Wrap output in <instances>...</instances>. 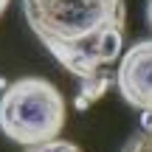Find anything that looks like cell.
Wrapping results in <instances>:
<instances>
[{"label": "cell", "instance_id": "3", "mask_svg": "<svg viewBox=\"0 0 152 152\" xmlns=\"http://www.w3.org/2000/svg\"><path fill=\"white\" fill-rule=\"evenodd\" d=\"M118 93L130 107L147 113L152 110V39L130 45L115 71Z\"/></svg>", "mask_w": 152, "mask_h": 152}, {"label": "cell", "instance_id": "2", "mask_svg": "<svg viewBox=\"0 0 152 152\" xmlns=\"http://www.w3.org/2000/svg\"><path fill=\"white\" fill-rule=\"evenodd\" d=\"M65 118L62 90L42 76H23L0 96V132L23 147L56 138L65 130Z\"/></svg>", "mask_w": 152, "mask_h": 152}, {"label": "cell", "instance_id": "7", "mask_svg": "<svg viewBox=\"0 0 152 152\" xmlns=\"http://www.w3.org/2000/svg\"><path fill=\"white\" fill-rule=\"evenodd\" d=\"M6 6H9V0H0V14L6 11Z\"/></svg>", "mask_w": 152, "mask_h": 152}, {"label": "cell", "instance_id": "5", "mask_svg": "<svg viewBox=\"0 0 152 152\" xmlns=\"http://www.w3.org/2000/svg\"><path fill=\"white\" fill-rule=\"evenodd\" d=\"M28 152H82V147H76L73 141H59V138H51V141H42V144L28 147Z\"/></svg>", "mask_w": 152, "mask_h": 152}, {"label": "cell", "instance_id": "4", "mask_svg": "<svg viewBox=\"0 0 152 152\" xmlns=\"http://www.w3.org/2000/svg\"><path fill=\"white\" fill-rule=\"evenodd\" d=\"M121 152H152V110L141 115V130L124 144Z\"/></svg>", "mask_w": 152, "mask_h": 152}, {"label": "cell", "instance_id": "1", "mask_svg": "<svg viewBox=\"0 0 152 152\" xmlns=\"http://www.w3.org/2000/svg\"><path fill=\"white\" fill-rule=\"evenodd\" d=\"M23 14L56 62L79 79L76 110L107 93L110 65L121 56L124 0H23Z\"/></svg>", "mask_w": 152, "mask_h": 152}, {"label": "cell", "instance_id": "6", "mask_svg": "<svg viewBox=\"0 0 152 152\" xmlns=\"http://www.w3.org/2000/svg\"><path fill=\"white\" fill-rule=\"evenodd\" d=\"M147 23H149V28H152V0H147Z\"/></svg>", "mask_w": 152, "mask_h": 152}]
</instances>
